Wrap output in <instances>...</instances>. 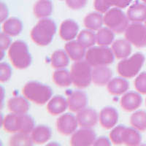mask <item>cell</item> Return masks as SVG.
Wrapping results in <instances>:
<instances>
[{"mask_svg":"<svg viewBox=\"0 0 146 146\" xmlns=\"http://www.w3.org/2000/svg\"><path fill=\"white\" fill-rule=\"evenodd\" d=\"M7 108L11 113L15 114H26L28 113L30 105L25 96H14L7 102Z\"/></svg>","mask_w":146,"mask_h":146,"instance_id":"20","label":"cell"},{"mask_svg":"<svg viewBox=\"0 0 146 146\" xmlns=\"http://www.w3.org/2000/svg\"><path fill=\"white\" fill-rule=\"evenodd\" d=\"M132 0H94V7L100 13H105L111 7L123 9L128 7Z\"/></svg>","mask_w":146,"mask_h":146,"instance_id":"16","label":"cell"},{"mask_svg":"<svg viewBox=\"0 0 146 146\" xmlns=\"http://www.w3.org/2000/svg\"><path fill=\"white\" fill-rule=\"evenodd\" d=\"M70 74L72 84L77 88H87L92 81L91 66L86 60L75 62L72 66Z\"/></svg>","mask_w":146,"mask_h":146,"instance_id":"5","label":"cell"},{"mask_svg":"<svg viewBox=\"0 0 146 146\" xmlns=\"http://www.w3.org/2000/svg\"><path fill=\"white\" fill-rule=\"evenodd\" d=\"M65 51L66 52L70 59L75 62L83 60L86 56V48L81 45L79 42L70 41L65 45Z\"/></svg>","mask_w":146,"mask_h":146,"instance_id":"21","label":"cell"},{"mask_svg":"<svg viewBox=\"0 0 146 146\" xmlns=\"http://www.w3.org/2000/svg\"><path fill=\"white\" fill-rule=\"evenodd\" d=\"M135 87L142 94H146V72L140 73L135 80Z\"/></svg>","mask_w":146,"mask_h":146,"instance_id":"37","label":"cell"},{"mask_svg":"<svg viewBox=\"0 0 146 146\" xmlns=\"http://www.w3.org/2000/svg\"><path fill=\"white\" fill-rule=\"evenodd\" d=\"M130 123L132 127L139 131H146V112L138 110L131 115Z\"/></svg>","mask_w":146,"mask_h":146,"instance_id":"33","label":"cell"},{"mask_svg":"<svg viewBox=\"0 0 146 146\" xmlns=\"http://www.w3.org/2000/svg\"><path fill=\"white\" fill-rule=\"evenodd\" d=\"M143 99L140 94L135 91H130L125 94L121 99V106L126 112L135 111L141 106Z\"/></svg>","mask_w":146,"mask_h":146,"instance_id":"14","label":"cell"},{"mask_svg":"<svg viewBox=\"0 0 146 146\" xmlns=\"http://www.w3.org/2000/svg\"><path fill=\"white\" fill-rule=\"evenodd\" d=\"M4 129L9 133L31 134L35 126V121L32 116L26 114L10 113L2 121Z\"/></svg>","mask_w":146,"mask_h":146,"instance_id":"1","label":"cell"},{"mask_svg":"<svg viewBox=\"0 0 146 146\" xmlns=\"http://www.w3.org/2000/svg\"><path fill=\"white\" fill-rule=\"evenodd\" d=\"M53 12V4L50 0H38L34 6V14L38 18H46Z\"/></svg>","mask_w":146,"mask_h":146,"instance_id":"26","label":"cell"},{"mask_svg":"<svg viewBox=\"0 0 146 146\" xmlns=\"http://www.w3.org/2000/svg\"><path fill=\"white\" fill-rule=\"evenodd\" d=\"M113 72L107 66H95L92 70V82L96 86L108 85L111 80Z\"/></svg>","mask_w":146,"mask_h":146,"instance_id":"17","label":"cell"},{"mask_svg":"<svg viewBox=\"0 0 146 146\" xmlns=\"http://www.w3.org/2000/svg\"><path fill=\"white\" fill-rule=\"evenodd\" d=\"M78 41L85 48H91L96 42V35L91 30H83L78 35Z\"/></svg>","mask_w":146,"mask_h":146,"instance_id":"34","label":"cell"},{"mask_svg":"<svg viewBox=\"0 0 146 146\" xmlns=\"http://www.w3.org/2000/svg\"><path fill=\"white\" fill-rule=\"evenodd\" d=\"M78 124L82 128H91L96 126L98 121V114L95 110L84 108L77 114Z\"/></svg>","mask_w":146,"mask_h":146,"instance_id":"15","label":"cell"},{"mask_svg":"<svg viewBox=\"0 0 146 146\" xmlns=\"http://www.w3.org/2000/svg\"><path fill=\"white\" fill-rule=\"evenodd\" d=\"M67 102L70 111L78 113L86 108L88 105V96L84 91H73L68 96Z\"/></svg>","mask_w":146,"mask_h":146,"instance_id":"12","label":"cell"},{"mask_svg":"<svg viewBox=\"0 0 146 146\" xmlns=\"http://www.w3.org/2000/svg\"><path fill=\"white\" fill-rule=\"evenodd\" d=\"M66 3L72 10H80L87 4V0H66Z\"/></svg>","mask_w":146,"mask_h":146,"instance_id":"39","label":"cell"},{"mask_svg":"<svg viewBox=\"0 0 146 146\" xmlns=\"http://www.w3.org/2000/svg\"><path fill=\"white\" fill-rule=\"evenodd\" d=\"M53 80L56 85L60 87H68L72 83L71 74L65 69H58L53 75Z\"/></svg>","mask_w":146,"mask_h":146,"instance_id":"30","label":"cell"},{"mask_svg":"<svg viewBox=\"0 0 146 146\" xmlns=\"http://www.w3.org/2000/svg\"><path fill=\"white\" fill-rule=\"evenodd\" d=\"M123 144L129 146L139 145L142 141V137L137 129L135 128H125L123 132Z\"/></svg>","mask_w":146,"mask_h":146,"instance_id":"29","label":"cell"},{"mask_svg":"<svg viewBox=\"0 0 146 146\" xmlns=\"http://www.w3.org/2000/svg\"><path fill=\"white\" fill-rule=\"evenodd\" d=\"M77 117L71 113H66L59 117L56 121V128L58 132L63 135H72L76 131L78 126Z\"/></svg>","mask_w":146,"mask_h":146,"instance_id":"11","label":"cell"},{"mask_svg":"<svg viewBox=\"0 0 146 146\" xmlns=\"http://www.w3.org/2000/svg\"><path fill=\"white\" fill-rule=\"evenodd\" d=\"M9 11L7 9V5L4 2H1L0 4V16H1V22H5L7 20V18L8 16Z\"/></svg>","mask_w":146,"mask_h":146,"instance_id":"41","label":"cell"},{"mask_svg":"<svg viewBox=\"0 0 146 146\" xmlns=\"http://www.w3.org/2000/svg\"><path fill=\"white\" fill-rule=\"evenodd\" d=\"M99 119L100 124L104 129H110L118 122V111L113 107H105L100 111Z\"/></svg>","mask_w":146,"mask_h":146,"instance_id":"13","label":"cell"},{"mask_svg":"<svg viewBox=\"0 0 146 146\" xmlns=\"http://www.w3.org/2000/svg\"><path fill=\"white\" fill-rule=\"evenodd\" d=\"M10 62L18 70H23L31 65L32 56L25 42L17 40L11 44L8 50Z\"/></svg>","mask_w":146,"mask_h":146,"instance_id":"4","label":"cell"},{"mask_svg":"<svg viewBox=\"0 0 146 146\" xmlns=\"http://www.w3.org/2000/svg\"><path fill=\"white\" fill-rule=\"evenodd\" d=\"M114 54L111 48L107 46L90 48L86 53V60L91 66H108L114 62Z\"/></svg>","mask_w":146,"mask_h":146,"instance_id":"7","label":"cell"},{"mask_svg":"<svg viewBox=\"0 0 146 146\" xmlns=\"http://www.w3.org/2000/svg\"><path fill=\"white\" fill-rule=\"evenodd\" d=\"M96 43L101 46H108L113 43L114 40V33L109 28H101L96 35Z\"/></svg>","mask_w":146,"mask_h":146,"instance_id":"32","label":"cell"},{"mask_svg":"<svg viewBox=\"0 0 146 146\" xmlns=\"http://www.w3.org/2000/svg\"><path fill=\"white\" fill-rule=\"evenodd\" d=\"M126 126H123V125H119V126L115 127L112 130L111 132L110 133V139L113 144L116 145L123 144L122 136H123V132Z\"/></svg>","mask_w":146,"mask_h":146,"instance_id":"36","label":"cell"},{"mask_svg":"<svg viewBox=\"0 0 146 146\" xmlns=\"http://www.w3.org/2000/svg\"><path fill=\"white\" fill-rule=\"evenodd\" d=\"M112 50L117 58H126L131 53V45L126 39H120L113 42L112 44Z\"/></svg>","mask_w":146,"mask_h":146,"instance_id":"23","label":"cell"},{"mask_svg":"<svg viewBox=\"0 0 146 146\" xmlns=\"http://www.w3.org/2000/svg\"><path fill=\"white\" fill-rule=\"evenodd\" d=\"M129 18L122 10L118 7L110 9L104 16V23L113 32L121 34L125 32L129 24Z\"/></svg>","mask_w":146,"mask_h":146,"instance_id":"8","label":"cell"},{"mask_svg":"<svg viewBox=\"0 0 146 146\" xmlns=\"http://www.w3.org/2000/svg\"><path fill=\"white\" fill-rule=\"evenodd\" d=\"M145 26L146 27V19H145Z\"/></svg>","mask_w":146,"mask_h":146,"instance_id":"44","label":"cell"},{"mask_svg":"<svg viewBox=\"0 0 146 146\" xmlns=\"http://www.w3.org/2000/svg\"><path fill=\"white\" fill-rule=\"evenodd\" d=\"M79 31L78 24L73 20H65L61 24L59 35L62 40L65 41H71L77 36Z\"/></svg>","mask_w":146,"mask_h":146,"instance_id":"19","label":"cell"},{"mask_svg":"<svg viewBox=\"0 0 146 146\" xmlns=\"http://www.w3.org/2000/svg\"><path fill=\"white\" fill-rule=\"evenodd\" d=\"M68 55L65 50H57L51 56V66L55 69H63L69 64Z\"/></svg>","mask_w":146,"mask_h":146,"instance_id":"31","label":"cell"},{"mask_svg":"<svg viewBox=\"0 0 146 146\" xmlns=\"http://www.w3.org/2000/svg\"><path fill=\"white\" fill-rule=\"evenodd\" d=\"M33 143L31 135L24 133H15L9 141L10 145L14 146H29L32 145Z\"/></svg>","mask_w":146,"mask_h":146,"instance_id":"35","label":"cell"},{"mask_svg":"<svg viewBox=\"0 0 146 146\" xmlns=\"http://www.w3.org/2000/svg\"><path fill=\"white\" fill-rule=\"evenodd\" d=\"M12 75V70L10 65L7 63L0 64V81L5 83L8 81Z\"/></svg>","mask_w":146,"mask_h":146,"instance_id":"38","label":"cell"},{"mask_svg":"<svg viewBox=\"0 0 146 146\" xmlns=\"http://www.w3.org/2000/svg\"><path fill=\"white\" fill-rule=\"evenodd\" d=\"M22 93L29 101L36 105H42L51 98L52 89L47 85L36 81H31L24 86Z\"/></svg>","mask_w":146,"mask_h":146,"instance_id":"3","label":"cell"},{"mask_svg":"<svg viewBox=\"0 0 146 146\" xmlns=\"http://www.w3.org/2000/svg\"><path fill=\"white\" fill-rule=\"evenodd\" d=\"M56 32L55 22L49 18H42L37 22L31 32V37L34 42L40 46H46L53 41Z\"/></svg>","mask_w":146,"mask_h":146,"instance_id":"2","label":"cell"},{"mask_svg":"<svg viewBox=\"0 0 146 146\" xmlns=\"http://www.w3.org/2000/svg\"><path fill=\"white\" fill-rule=\"evenodd\" d=\"M94 145L95 146H110L111 145V143L109 139L105 137H101L96 139Z\"/></svg>","mask_w":146,"mask_h":146,"instance_id":"42","label":"cell"},{"mask_svg":"<svg viewBox=\"0 0 146 146\" xmlns=\"http://www.w3.org/2000/svg\"><path fill=\"white\" fill-rule=\"evenodd\" d=\"M145 104H146V100H145Z\"/></svg>","mask_w":146,"mask_h":146,"instance_id":"45","label":"cell"},{"mask_svg":"<svg viewBox=\"0 0 146 146\" xmlns=\"http://www.w3.org/2000/svg\"><path fill=\"white\" fill-rule=\"evenodd\" d=\"M68 108L67 100L62 96H55L48 102L47 110L52 115H58L62 114Z\"/></svg>","mask_w":146,"mask_h":146,"instance_id":"22","label":"cell"},{"mask_svg":"<svg viewBox=\"0 0 146 146\" xmlns=\"http://www.w3.org/2000/svg\"><path fill=\"white\" fill-rule=\"evenodd\" d=\"M22 29V22L17 18H10L7 19L2 25L3 32L9 36H17L21 32Z\"/></svg>","mask_w":146,"mask_h":146,"instance_id":"27","label":"cell"},{"mask_svg":"<svg viewBox=\"0 0 146 146\" xmlns=\"http://www.w3.org/2000/svg\"><path fill=\"white\" fill-rule=\"evenodd\" d=\"M96 139V134L91 128H83L73 133L70 143L73 146L94 145Z\"/></svg>","mask_w":146,"mask_h":146,"instance_id":"10","label":"cell"},{"mask_svg":"<svg viewBox=\"0 0 146 146\" xmlns=\"http://www.w3.org/2000/svg\"><path fill=\"white\" fill-rule=\"evenodd\" d=\"M142 1H143L145 4H146V0H142Z\"/></svg>","mask_w":146,"mask_h":146,"instance_id":"43","label":"cell"},{"mask_svg":"<svg viewBox=\"0 0 146 146\" xmlns=\"http://www.w3.org/2000/svg\"><path fill=\"white\" fill-rule=\"evenodd\" d=\"M11 39L10 36L5 32H2L0 35V47L1 50H7L11 45Z\"/></svg>","mask_w":146,"mask_h":146,"instance_id":"40","label":"cell"},{"mask_svg":"<svg viewBox=\"0 0 146 146\" xmlns=\"http://www.w3.org/2000/svg\"><path fill=\"white\" fill-rule=\"evenodd\" d=\"M52 135L51 129L45 125H39L35 126L31 133V137L34 143L42 145L50 139Z\"/></svg>","mask_w":146,"mask_h":146,"instance_id":"25","label":"cell"},{"mask_svg":"<svg viewBox=\"0 0 146 146\" xmlns=\"http://www.w3.org/2000/svg\"><path fill=\"white\" fill-rule=\"evenodd\" d=\"M104 23V17L100 13H91L84 18V26L87 29L98 31L102 28Z\"/></svg>","mask_w":146,"mask_h":146,"instance_id":"28","label":"cell"},{"mask_svg":"<svg viewBox=\"0 0 146 146\" xmlns=\"http://www.w3.org/2000/svg\"><path fill=\"white\" fill-rule=\"evenodd\" d=\"M108 91L114 96H118L126 93L129 88V83L124 78H115L108 83Z\"/></svg>","mask_w":146,"mask_h":146,"instance_id":"24","label":"cell"},{"mask_svg":"<svg viewBox=\"0 0 146 146\" xmlns=\"http://www.w3.org/2000/svg\"><path fill=\"white\" fill-rule=\"evenodd\" d=\"M128 18L132 23H142L146 19V4L136 2L131 5L126 13Z\"/></svg>","mask_w":146,"mask_h":146,"instance_id":"18","label":"cell"},{"mask_svg":"<svg viewBox=\"0 0 146 146\" xmlns=\"http://www.w3.org/2000/svg\"><path fill=\"white\" fill-rule=\"evenodd\" d=\"M145 56L136 53L129 58H123L117 65L118 75L124 78H132L137 75L145 62Z\"/></svg>","mask_w":146,"mask_h":146,"instance_id":"6","label":"cell"},{"mask_svg":"<svg viewBox=\"0 0 146 146\" xmlns=\"http://www.w3.org/2000/svg\"><path fill=\"white\" fill-rule=\"evenodd\" d=\"M125 38L139 48L146 47V27L141 23H132L125 31Z\"/></svg>","mask_w":146,"mask_h":146,"instance_id":"9","label":"cell"}]
</instances>
